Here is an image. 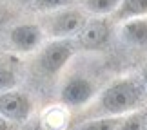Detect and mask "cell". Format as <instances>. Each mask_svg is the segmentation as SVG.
<instances>
[{"label": "cell", "instance_id": "11", "mask_svg": "<svg viewBox=\"0 0 147 130\" xmlns=\"http://www.w3.org/2000/svg\"><path fill=\"white\" fill-rule=\"evenodd\" d=\"M118 121L115 117H107V119H96V121H89L87 125H84L80 130H116Z\"/></svg>", "mask_w": 147, "mask_h": 130}, {"label": "cell", "instance_id": "5", "mask_svg": "<svg viewBox=\"0 0 147 130\" xmlns=\"http://www.w3.org/2000/svg\"><path fill=\"white\" fill-rule=\"evenodd\" d=\"M109 38V25L104 20H93L87 25H82L78 33V43L84 49H98Z\"/></svg>", "mask_w": 147, "mask_h": 130}, {"label": "cell", "instance_id": "13", "mask_svg": "<svg viewBox=\"0 0 147 130\" xmlns=\"http://www.w3.org/2000/svg\"><path fill=\"white\" fill-rule=\"evenodd\" d=\"M35 2L42 9H55V7H62V5H69L73 0H35Z\"/></svg>", "mask_w": 147, "mask_h": 130}, {"label": "cell", "instance_id": "6", "mask_svg": "<svg viewBox=\"0 0 147 130\" xmlns=\"http://www.w3.org/2000/svg\"><path fill=\"white\" fill-rule=\"evenodd\" d=\"M93 96V85L86 78H71L62 89V99L67 105H82Z\"/></svg>", "mask_w": 147, "mask_h": 130}, {"label": "cell", "instance_id": "15", "mask_svg": "<svg viewBox=\"0 0 147 130\" xmlns=\"http://www.w3.org/2000/svg\"><path fill=\"white\" fill-rule=\"evenodd\" d=\"M0 130H15V127L9 119H5L4 116H0Z\"/></svg>", "mask_w": 147, "mask_h": 130}, {"label": "cell", "instance_id": "17", "mask_svg": "<svg viewBox=\"0 0 147 130\" xmlns=\"http://www.w3.org/2000/svg\"><path fill=\"white\" fill-rule=\"evenodd\" d=\"M18 2H27V0H18Z\"/></svg>", "mask_w": 147, "mask_h": 130}, {"label": "cell", "instance_id": "10", "mask_svg": "<svg viewBox=\"0 0 147 130\" xmlns=\"http://www.w3.org/2000/svg\"><path fill=\"white\" fill-rule=\"evenodd\" d=\"M120 0H87V7L93 13H109L118 5Z\"/></svg>", "mask_w": 147, "mask_h": 130}, {"label": "cell", "instance_id": "1", "mask_svg": "<svg viewBox=\"0 0 147 130\" xmlns=\"http://www.w3.org/2000/svg\"><path fill=\"white\" fill-rule=\"evenodd\" d=\"M138 101V89L133 81H118L109 87L102 96V105L111 114L129 110Z\"/></svg>", "mask_w": 147, "mask_h": 130}, {"label": "cell", "instance_id": "16", "mask_svg": "<svg viewBox=\"0 0 147 130\" xmlns=\"http://www.w3.org/2000/svg\"><path fill=\"white\" fill-rule=\"evenodd\" d=\"M144 80H145V83H147V69L144 71Z\"/></svg>", "mask_w": 147, "mask_h": 130}, {"label": "cell", "instance_id": "12", "mask_svg": "<svg viewBox=\"0 0 147 130\" xmlns=\"http://www.w3.org/2000/svg\"><path fill=\"white\" fill-rule=\"evenodd\" d=\"M16 83V76L15 72L7 69V67H0V92H5V90H11Z\"/></svg>", "mask_w": 147, "mask_h": 130}, {"label": "cell", "instance_id": "4", "mask_svg": "<svg viewBox=\"0 0 147 130\" xmlns=\"http://www.w3.org/2000/svg\"><path fill=\"white\" fill-rule=\"evenodd\" d=\"M42 31L40 27L35 24H20L11 29L9 33V40L13 43V47L20 53H29L40 43Z\"/></svg>", "mask_w": 147, "mask_h": 130}, {"label": "cell", "instance_id": "8", "mask_svg": "<svg viewBox=\"0 0 147 130\" xmlns=\"http://www.w3.org/2000/svg\"><path fill=\"white\" fill-rule=\"evenodd\" d=\"M122 36L133 45H145L147 43V20H129L122 27Z\"/></svg>", "mask_w": 147, "mask_h": 130}, {"label": "cell", "instance_id": "2", "mask_svg": "<svg viewBox=\"0 0 147 130\" xmlns=\"http://www.w3.org/2000/svg\"><path fill=\"white\" fill-rule=\"evenodd\" d=\"M31 114V101L26 94L16 90H5L0 94V116L13 121H24Z\"/></svg>", "mask_w": 147, "mask_h": 130}, {"label": "cell", "instance_id": "3", "mask_svg": "<svg viewBox=\"0 0 147 130\" xmlns=\"http://www.w3.org/2000/svg\"><path fill=\"white\" fill-rule=\"evenodd\" d=\"M73 56V45L67 40H58L49 43L40 54V67L47 74H55L62 67L65 65V61Z\"/></svg>", "mask_w": 147, "mask_h": 130}, {"label": "cell", "instance_id": "7", "mask_svg": "<svg viewBox=\"0 0 147 130\" xmlns=\"http://www.w3.org/2000/svg\"><path fill=\"white\" fill-rule=\"evenodd\" d=\"M82 25H84V18L80 13H76V11H65V13L58 15L53 20L51 33H55L58 36H67V35L76 33L78 29H82Z\"/></svg>", "mask_w": 147, "mask_h": 130}, {"label": "cell", "instance_id": "14", "mask_svg": "<svg viewBox=\"0 0 147 130\" xmlns=\"http://www.w3.org/2000/svg\"><path fill=\"white\" fill-rule=\"evenodd\" d=\"M120 130H144V128H142V123H138L136 119H131V121L123 123L120 127Z\"/></svg>", "mask_w": 147, "mask_h": 130}, {"label": "cell", "instance_id": "9", "mask_svg": "<svg viewBox=\"0 0 147 130\" xmlns=\"http://www.w3.org/2000/svg\"><path fill=\"white\" fill-rule=\"evenodd\" d=\"M142 15H147V0H123L116 18H133Z\"/></svg>", "mask_w": 147, "mask_h": 130}]
</instances>
